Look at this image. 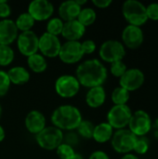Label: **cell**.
Here are the masks:
<instances>
[{"label": "cell", "instance_id": "cell-1", "mask_svg": "<svg viewBox=\"0 0 158 159\" xmlns=\"http://www.w3.org/2000/svg\"><path fill=\"white\" fill-rule=\"evenodd\" d=\"M74 76L80 86L91 89L102 86L107 79V69L97 59L87 60L78 65Z\"/></svg>", "mask_w": 158, "mask_h": 159}, {"label": "cell", "instance_id": "cell-2", "mask_svg": "<svg viewBox=\"0 0 158 159\" xmlns=\"http://www.w3.org/2000/svg\"><path fill=\"white\" fill-rule=\"evenodd\" d=\"M82 119V115L79 109L69 104L59 106L53 111L51 116V122L53 126L61 130L66 131L76 129Z\"/></svg>", "mask_w": 158, "mask_h": 159}, {"label": "cell", "instance_id": "cell-3", "mask_svg": "<svg viewBox=\"0 0 158 159\" xmlns=\"http://www.w3.org/2000/svg\"><path fill=\"white\" fill-rule=\"evenodd\" d=\"M122 12L124 18L130 25L141 27L148 20L146 7L138 0H127L124 2Z\"/></svg>", "mask_w": 158, "mask_h": 159}, {"label": "cell", "instance_id": "cell-4", "mask_svg": "<svg viewBox=\"0 0 158 159\" xmlns=\"http://www.w3.org/2000/svg\"><path fill=\"white\" fill-rule=\"evenodd\" d=\"M36 143L37 144L47 151L56 150L60 144L62 143L63 132L58 128L46 127L41 132L36 134Z\"/></svg>", "mask_w": 158, "mask_h": 159}, {"label": "cell", "instance_id": "cell-5", "mask_svg": "<svg viewBox=\"0 0 158 159\" xmlns=\"http://www.w3.org/2000/svg\"><path fill=\"white\" fill-rule=\"evenodd\" d=\"M138 137L129 129H122L116 130L111 139L114 150L119 154H129L134 149Z\"/></svg>", "mask_w": 158, "mask_h": 159}, {"label": "cell", "instance_id": "cell-6", "mask_svg": "<svg viewBox=\"0 0 158 159\" xmlns=\"http://www.w3.org/2000/svg\"><path fill=\"white\" fill-rule=\"evenodd\" d=\"M99 54L102 61L113 63L123 60L126 55V49L121 42L117 40H107L102 44Z\"/></svg>", "mask_w": 158, "mask_h": 159}, {"label": "cell", "instance_id": "cell-7", "mask_svg": "<svg viewBox=\"0 0 158 159\" xmlns=\"http://www.w3.org/2000/svg\"><path fill=\"white\" fill-rule=\"evenodd\" d=\"M132 112L127 104L114 105L107 114V123L115 129H122L129 126Z\"/></svg>", "mask_w": 158, "mask_h": 159}, {"label": "cell", "instance_id": "cell-8", "mask_svg": "<svg viewBox=\"0 0 158 159\" xmlns=\"http://www.w3.org/2000/svg\"><path fill=\"white\" fill-rule=\"evenodd\" d=\"M152 119L149 114L143 110H138L132 113L129 129L137 137H142L152 129Z\"/></svg>", "mask_w": 158, "mask_h": 159}, {"label": "cell", "instance_id": "cell-9", "mask_svg": "<svg viewBox=\"0 0 158 159\" xmlns=\"http://www.w3.org/2000/svg\"><path fill=\"white\" fill-rule=\"evenodd\" d=\"M80 89V84L74 75H63L55 81V90L61 98H73Z\"/></svg>", "mask_w": 158, "mask_h": 159}, {"label": "cell", "instance_id": "cell-10", "mask_svg": "<svg viewBox=\"0 0 158 159\" xmlns=\"http://www.w3.org/2000/svg\"><path fill=\"white\" fill-rule=\"evenodd\" d=\"M61 41L58 36L44 33L38 39V50L41 55L47 58H55L59 56L61 50Z\"/></svg>", "mask_w": 158, "mask_h": 159}, {"label": "cell", "instance_id": "cell-11", "mask_svg": "<svg viewBox=\"0 0 158 159\" xmlns=\"http://www.w3.org/2000/svg\"><path fill=\"white\" fill-rule=\"evenodd\" d=\"M38 39L39 37L32 30L27 32H21L17 38V47L20 54L29 57L37 53Z\"/></svg>", "mask_w": 158, "mask_h": 159}, {"label": "cell", "instance_id": "cell-12", "mask_svg": "<svg viewBox=\"0 0 158 159\" xmlns=\"http://www.w3.org/2000/svg\"><path fill=\"white\" fill-rule=\"evenodd\" d=\"M84 56L79 41H66L61 45L59 53L60 60L67 64H74L78 62Z\"/></svg>", "mask_w": 158, "mask_h": 159}, {"label": "cell", "instance_id": "cell-13", "mask_svg": "<svg viewBox=\"0 0 158 159\" xmlns=\"http://www.w3.org/2000/svg\"><path fill=\"white\" fill-rule=\"evenodd\" d=\"M34 20L43 21L48 20L54 12V6L48 0H34L28 6L27 11Z\"/></svg>", "mask_w": 158, "mask_h": 159}, {"label": "cell", "instance_id": "cell-14", "mask_svg": "<svg viewBox=\"0 0 158 159\" xmlns=\"http://www.w3.org/2000/svg\"><path fill=\"white\" fill-rule=\"evenodd\" d=\"M144 74L137 68L128 69L126 73L120 77V87L127 89L129 92L139 89L144 83Z\"/></svg>", "mask_w": 158, "mask_h": 159}, {"label": "cell", "instance_id": "cell-15", "mask_svg": "<svg viewBox=\"0 0 158 159\" xmlns=\"http://www.w3.org/2000/svg\"><path fill=\"white\" fill-rule=\"evenodd\" d=\"M122 40L126 47L136 49L140 48L143 42V32L141 27L129 24L122 32Z\"/></svg>", "mask_w": 158, "mask_h": 159}, {"label": "cell", "instance_id": "cell-16", "mask_svg": "<svg viewBox=\"0 0 158 159\" xmlns=\"http://www.w3.org/2000/svg\"><path fill=\"white\" fill-rule=\"evenodd\" d=\"M19 30L15 21L10 19L0 20V45L9 46L18 38Z\"/></svg>", "mask_w": 158, "mask_h": 159}, {"label": "cell", "instance_id": "cell-17", "mask_svg": "<svg viewBox=\"0 0 158 159\" xmlns=\"http://www.w3.org/2000/svg\"><path fill=\"white\" fill-rule=\"evenodd\" d=\"M24 123L30 133L38 134L46 128V117L41 112L32 110L27 114Z\"/></svg>", "mask_w": 158, "mask_h": 159}, {"label": "cell", "instance_id": "cell-18", "mask_svg": "<svg viewBox=\"0 0 158 159\" xmlns=\"http://www.w3.org/2000/svg\"><path fill=\"white\" fill-rule=\"evenodd\" d=\"M86 27L77 20L64 22L61 35L67 41H78L85 34Z\"/></svg>", "mask_w": 158, "mask_h": 159}, {"label": "cell", "instance_id": "cell-19", "mask_svg": "<svg viewBox=\"0 0 158 159\" xmlns=\"http://www.w3.org/2000/svg\"><path fill=\"white\" fill-rule=\"evenodd\" d=\"M81 8L82 7L76 3L75 0L64 1L59 7L60 19L63 22L74 20L77 19V17H78L79 13H80Z\"/></svg>", "mask_w": 158, "mask_h": 159}, {"label": "cell", "instance_id": "cell-20", "mask_svg": "<svg viewBox=\"0 0 158 159\" xmlns=\"http://www.w3.org/2000/svg\"><path fill=\"white\" fill-rule=\"evenodd\" d=\"M106 100V92L102 86L94 87L88 90L86 94V102L91 108L101 107Z\"/></svg>", "mask_w": 158, "mask_h": 159}, {"label": "cell", "instance_id": "cell-21", "mask_svg": "<svg viewBox=\"0 0 158 159\" xmlns=\"http://www.w3.org/2000/svg\"><path fill=\"white\" fill-rule=\"evenodd\" d=\"M114 129L107 122H102L95 126L92 139L99 143H104L112 139Z\"/></svg>", "mask_w": 158, "mask_h": 159}, {"label": "cell", "instance_id": "cell-22", "mask_svg": "<svg viewBox=\"0 0 158 159\" xmlns=\"http://www.w3.org/2000/svg\"><path fill=\"white\" fill-rule=\"evenodd\" d=\"M10 83L14 85H24L30 80V73L22 66L12 67L7 72Z\"/></svg>", "mask_w": 158, "mask_h": 159}, {"label": "cell", "instance_id": "cell-23", "mask_svg": "<svg viewBox=\"0 0 158 159\" xmlns=\"http://www.w3.org/2000/svg\"><path fill=\"white\" fill-rule=\"evenodd\" d=\"M27 64L28 67L34 73H43L47 67L46 58L39 53L27 57Z\"/></svg>", "mask_w": 158, "mask_h": 159}, {"label": "cell", "instance_id": "cell-24", "mask_svg": "<svg viewBox=\"0 0 158 159\" xmlns=\"http://www.w3.org/2000/svg\"><path fill=\"white\" fill-rule=\"evenodd\" d=\"M34 22L35 20L28 12H23L18 16L15 24L19 31L27 32V31H31V29L34 25Z\"/></svg>", "mask_w": 158, "mask_h": 159}, {"label": "cell", "instance_id": "cell-25", "mask_svg": "<svg viewBox=\"0 0 158 159\" xmlns=\"http://www.w3.org/2000/svg\"><path fill=\"white\" fill-rule=\"evenodd\" d=\"M97 15H96V11L91 8V7H84L81 8L80 13L77 17V20L85 27L90 26L92 25L95 20H96Z\"/></svg>", "mask_w": 158, "mask_h": 159}, {"label": "cell", "instance_id": "cell-26", "mask_svg": "<svg viewBox=\"0 0 158 159\" xmlns=\"http://www.w3.org/2000/svg\"><path fill=\"white\" fill-rule=\"evenodd\" d=\"M129 92L121 88L120 86L118 88H115L114 89V91L112 92V101L113 102L115 103V105H123V104H126L129 100Z\"/></svg>", "mask_w": 158, "mask_h": 159}, {"label": "cell", "instance_id": "cell-27", "mask_svg": "<svg viewBox=\"0 0 158 159\" xmlns=\"http://www.w3.org/2000/svg\"><path fill=\"white\" fill-rule=\"evenodd\" d=\"M94 128L95 126L93 125L92 122H90L89 120L82 119V121L79 123L78 127L76 128V131H77L76 133L85 139H92Z\"/></svg>", "mask_w": 158, "mask_h": 159}, {"label": "cell", "instance_id": "cell-28", "mask_svg": "<svg viewBox=\"0 0 158 159\" xmlns=\"http://www.w3.org/2000/svg\"><path fill=\"white\" fill-rule=\"evenodd\" d=\"M14 50L10 46L0 45V66H7L14 60Z\"/></svg>", "mask_w": 158, "mask_h": 159}, {"label": "cell", "instance_id": "cell-29", "mask_svg": "<svg viewBox=\"0 0 158 159\" xmlns=\"http://www.w3.org/2000/svg\"><path fill=\"white\" fill-rule=\"evenodd\" d=\"M64 22L60 18H52L47 23V33L58 36L61 34Z\"/></svg>", "mask_w": 158, "mask_h": 159}, {"label": "cell", "instance_id": "cell-30", "mask_svg": "<svg viewBox=\"0 0 158 159\" xmlns=\"http://www.w3.org/2000/svg\"><path fill=\"white\" fill-rule=\"evenodd\" d=\"M56 153L61 159H72L75 155L74 149L65 143L60 144L56 149Z\"/></svg>", "mask_w": 158, "mask_h": 159}, {"label": "cell", "instance_id": "cell-31", "mask_svg": "<svg viewBox=\"0 0 158 159\" xmlns=\"http://www.w3.org/2000/svg\"><path fill=\"white\" fill-rule=\"evenodd\" d=\"M10 84L11 83L7 72L0 70V98L4 97L8 92Z\"/></svg>", "mask_w": 158, "mask_h": 159}, {"label": "cell", "instance_id": "cell-32", "mask_svg": "<svg viewBox=\"0 0 158 159\" xmlns=\"http://www.w3.org/2000/svg\"><path fill=\"white\" fill-rule=\"evenodd\" d=\"M127 70H128L127 65L122 61H118L111 63L110 71H111L112 75L114 76H115V77H119L120 78L126 73Z\"/></svg>", "mask_w": 158, "mask_h": 159}, {"label": "cell", "instance_id": "cell-33", "mask_svg": "<svg viewBox=\"0 0 158 159\" xmlns=\"http://www.w3.org/2000/svg\"><path fill=\"white\" fill-rule=\"evenodd\" d=\"M62 143H65L71 147H74L79 143V137L78 134L75 133L74 130L72 131H67V133H63V139H62Z\"/></svg>", "mask_w": 158, "mask_h": 159}, {"label": "cell", "instance_id": "cell-34", "mask_svg": "<svg viewBox=\"0 0 158 159\" xmlns=\"http://www.w3.org/2000/svg\"><path fill=\"white\" fill-rule=\"evenodd\" d=\"M148 149H149V143H148L147 140L144 138L138 137L133 150L139 155H144L145 153H147Z\"/></svg>", "mask_w": 158, "mask_h": 159}, {"label": "cell", "instance_id": "cell-35", "mask_svg": "<svg viewBox=\"0 0 158 159\" xmlns=\"http://www.w3.org/2000/svg\"><path fill=\"white\" fill-rule=\"evenodd\" d=\"M82 51L85 54H92L96 50V43L91 39H87L81 43Z\"/></svg>", "mask_w": 158, "mask_h": 159}, {"label": "cell", "instance_id": "cell-36", "mask_svg": "<svg viewBox=\"0 0 158 159\" xmlns=\"http://www.w3.org/2000/svg\"><path fill=\"white\" fill-rule=\"evenodd\" d=\"M147 18L153 20H158V3H152L146 7Z\"/></svg>", "mask_w": 158, "mask_h": 159}, {"label": "cell", "instance_id": "cell-37", "mask_svg": "<svg viewBox=\"0 0 158 159\" xmlns=\"http://www.w3.org/2000/svg\"><path fill=\"white\" fill-rule=\"evenodd\" d=\"M10 14H11V7L7 4V0H5L0 4V18L6 20L9 17Z\"/></svg>", "mask_w": 158, "mask_h": 159}, {"label": "cell", "instance_id": "cell-38", "mask_svg": "<svg viewBox=\"0 0 158 159\" xmlns=\"http://www.w3.org/2000/svg\"><path fill=\"white\" fill-rule=\"evenodd\" d=\"M92 3L94 6H96L99 8H106L113 3V1L112 0H93Z\"/></svg>", "mask_w": 158, "mask_h": 159}, {"label": "cell", "instance_id": "cell-39", "mask_svg": "<svg viewBox=\"0 0 158 159\" xmlns=\"http://www.w3.org/2000/svg\"><path fill=\"white\" fill-rule=\"evenodd\" d=\"M88 159H110V157L103 151H95L90 155Z\"/></svg>", "mask_w": 158, "mask_h": 159}, {"label": "cell", "instance_id": "cell-40", "mask_svg": "<svg viewBox=\"0 0 158 159\" xmlns=\"http://www.w3.org/2000/svg\"><path fill=\"white\" fill-rule=\"evenodd\" d=\"M152 129H153V130H154L155 136L158 139V118L157 119H156V121H155L154 124L152 125Z\"/></svg>", "mask_w": 158, "mask_h": 159}, {"label": "cell", "instance_id": "cell-41", "mask_svg": "<svg viewBox=\"0 0 158 159\" xmlns=\"http://www.w3.org/2000/svg\"><path fill=\"white\" fill-rule=\"evenodd\" d=\"M6 137V132H5V129H3V127L0 125V143H2L4 141Z\"/></svg>", "mask_w": 158, "mask_h": 159}, {"label": "cell", "instance_id": "cell-42", "mask_svg": "<svg viewBox=\"0 0 158 159\" xmlns=\"http://www.w3.org/2000/svg\"><path fill=\"white\" fill-rule=\"evenodd\" d=\"M121 159H140L138 157H136L135 155L132 154H126L124 157H122Z\"/></svg>", "mask_w": 158, "mask_h": 159}, {"label": "cell", "instance_id": "cell-43", "mask_svg": "<svg viewBox=\"0 0 158 159\" xmlns=\"http://www.w3.org/2000/svg\"><path fill=\"white\" fill-rule=\"evenodd\" d=\"M75 1H76V3H77L81 7H82V5H85V4H87V2H88L87 0H75Z\"/></svg>", "mask_w": 158, "mask_h": 159}, {"label": "cell", "instance_id": "cell-44", "mask_svg": "<svg viewBox=\"0 0 158 159\" xmlns=\"http://www.w3.org/2000/svg\"><path fill=\"white\" fill-rule=\"evenodd\" d=\"M72 159H84L83 158V157L80 155V154H77V153H75V155L74 156V157Z\"/></svg>", "mask_w": 158, "mask_h": 159}, {"label": "cell", "instance_id": "cell-45", "mask_svg": "<svg viewBox=\"0 0 158 159\" xmlns=\"http://www.w3.org/2000/svg\"><path fill=\"white\" fill-rule=\"evenodd\" d=\"M1 116H2V106L0 104V118H1Z\"/></svg>", "mask_w": 158, "mask_h": 159}]
</instances>
